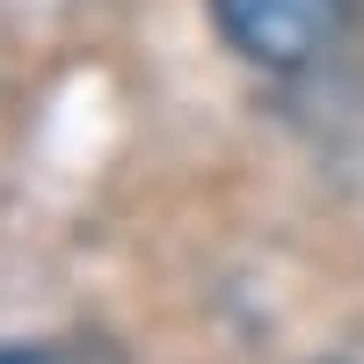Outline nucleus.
Returning <instances> with one entry per match:
<instances>
[{
	"instance_id": "nucleus-1",
	"label": "nucleus",
	"mask_w": 364,
	"mask_h": 364,
	"mask_svg": "<svg viewBox=\"0 0 364 364\" xmlns=\"http://www.w3.org/2000/svg\"><path fill=\"white\" fill-rule=\"evenodd\" d=\"M211 29L233 58H248L262 73H299L321 51H336L350 0H204Z\"/></svg>"
},
{
	"instance_id": "nucleus-2",
	"label": "nucleus",
	"mask_w": 364,
	"mask_h": 364,
	"mask_svg": "<svg viewBox=\"0 0 364 364\" xmlns=\"http://www.w3.org/2000/svg\"><path fill=\"white\" fill-rule=\"evenodd\" d=\"M0 364H124L102 343H0Z\"/></svg>"
}]
</instances>
